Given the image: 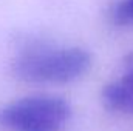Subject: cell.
I'll list each match as a JSON object with an SVG mask.
<instances>
[{
    "label": "cell",
    "mask_w": 133,
    "mask_h": 131,
    "mask_svg": "<svg viewBox=\"0 0 133 131\" xmlns=\"http://www.w3.org/2000/svg\"><path fill=\"white\" fill-rule=\"evenodd\" d=\"M124 5H125V9L130 16V20H133V0H125Z\"/></svg>",
    "instance_id": "cell-5"
},
{
    "label": "cell",
    "mask_w": 133,
    "mask_h": 131,
    "mask_svg": "<svg viewBox=\"0 0 133 131\" xmlns=\"http://www.w3.org/2000/svg\"><path fill=\"white\" fill-rule=\"evenodd\" d=\"M70 117V106L56 96H30L0 110L2 131H59Z\"/></svg>",
    "instance_id": "cell-2"
},
{
    "label": "cell",
    "mask_w": 133,
    "mask_h": 131,
    "mask_svg": "<svg viewBox=\"0 0 133 131\" xmlns=\"http://www.w3.org/2000/svg\"><path fill=\"white\" fill-rule=\"evenodd\" d=\"M102 102L108 110H125L129 106H133V94L118 82H113L107 85L102 91Z\"/></svg>",
    "instance_id": "cell-3"
},
{
    "label": "cell",
    "mask_w": 133,
    "mask_h": 131,
    "mask_svg": "<svg viewBox=\"0 0 133 131\" xmlns=\"http://www.w3.org/2000/svg\"><path fill=\"white\" fill-rule=\"evenodd\" d=\"M91 57L81 48H46L28 46L16 57L14 74L36 83H66L88 71Z\"/></svg>",
    "instance_id": "cell-1"
},
{
    "label": "cell",
    "mask_w": 133,
    "mask_h": 131,
    "mask_svg": "<svg viewBox=\"0 0 133 131\" xmlns=\"http://www.w3.org/2000/svg\"><path fill=\"white\" fill-rule=\"evenodd\" d=\"M119 83L133 94V54H129L124 60V74Z\"/></svg>",
    "instance_id": "cell-4"
},
{
    "label": "cell",
    "mask_w": 133,
    "mask_h": 131,
    "mask_svg": "<svg viewBox=\"0 0 133 131\" xmlns=\"http://www.w3.org/2000/svg\"><path fill=\"white\" fill-rule=\"evenodd\" d=\"M132 108H133V106H132Z\"/></svg>",
    "instance_id": "cell-6"
}]
</instances>
